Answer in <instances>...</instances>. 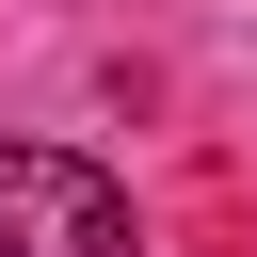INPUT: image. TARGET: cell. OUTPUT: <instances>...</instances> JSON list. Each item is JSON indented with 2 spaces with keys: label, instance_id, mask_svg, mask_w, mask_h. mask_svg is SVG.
<instances>
[{
  "label": "cell",
  "instance_id": "cell-1",
  "mask_svg": "<svg viewBox=\"0 0 257 257\" xmlns=\"http://www.w3.org/2000/svg\"><path fill=\"white\" fill-rule=\"evenodd\" d=\"M0 257H145V241L80 145H0Z\"/></svg>",
  "mask_w": 257,
  "mask_h": 257
}]
</instances>
